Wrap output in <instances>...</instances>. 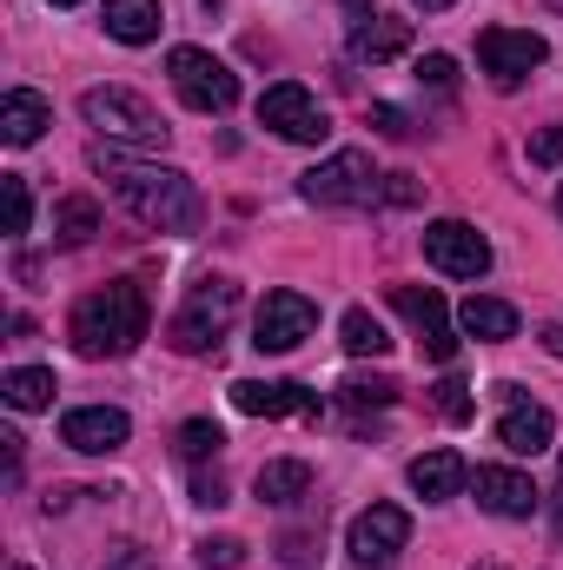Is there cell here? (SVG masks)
I'll list each match as a JSON object with an SVG mask.
<instances>
[{
  "instance_id": "cell-1",
  "label": "cell",
  "mask_w": 563,
  "mask_h": 570,
  "mask_svg": "<svg viewBox=\"0 0 563 570\" xmlns=\"http://www.w3.org/2000/svg\"><path fill=\"white\" fill-rule=\"evenodd\" d=\"M93 173L120 193V206L140 219L146 233H192L206 219L199 186L179 166H152V159H134L120 146H93Z\"/></svg>"
},
{
  "instance_id": "cell-2",
  "label": "cell",
  "mask_w": 563,
  "mask_h": 570,
  "mask_svg": "<svg viewBox=\"0 0 563 570\" xmlns=\"http://www.w3.org/2000/svg\"><path fill=\"white\" fill-rule=\"evenodd\" d=\"M67 338L80 358H127L146 338V292L134 279H113L100 292H87L67 318Z\"/></svg>"
},
{
  "instance_id": "cell-3",
  "label": "cell",
  "mask_w": 563,
  "mask_h": 570,
  "mask_svg": "<svg viewBox=\"0 0 563 570\" xmlns=\"http://www.w3.org/2000/svg\"><path fill=\"white\" fill-rule=\"evenodd\" d=\"M233 318H239V285L219 279V273H206V279L186 292V305L172 312L166 345H172V352H186V358L219 352V338H226V325H233Z\"/></svg>"
},
{
  "instance_id": "cell-4",
  "label": "cell",
  "mask_w": 563,
  "mask_h": 570,
  "mask_svg": "<svg viewBox=\"0 0 563 570\" xmlns=\"http://www.w3.org/2000/svg\"><path fill=\"white\" fill-rule=\"evenodd\" d=\"M80 120L93 127V134H107L113 146H166V120H159V107L140 100L134 87H87L80 94Z\"/></svg>"
},
{
  "instance_id": "cell-5",
  "label": "cell",
  "mask_w": 563,
  "mask_h": 570,
  "mask_svg": "<svg viewBox=\"0 0 563 570\" xmlns=\"http://www.w3.org/2000/svg\"><path fill=\"white\" fill-rule=\"evenodd\" d=\"M298 193H305L312 206H372V199H385V173H372V153L345 146V153L318 159V166L298 179Z\"/></svg>"
},
{
  "instance_id": "cell-6",
  "label": "cell",
  "mask_w": 563,
  "mask_h": 570,
  "mask_svg": "<svg viewBox=\"0 0 563 570\" xmlns=\"http://www.w3.org/2000/svg\"><path fill=\"white\" fill-rule=\"evenodd\" d=\"M166 73H172V87H179V100L192 114H226L239 100V73L226 60H213L206 47H172L166 53Z\"/></svg>"
},
{
  "instance_id": "cell-7",
  "label": "cell",
  "mask_w": 563,
  "mask_h": 570,
  "mask_svg": "<svg viewBox=\"0 0 563 570\" xmlns=\"http://www.w3.org/2000/svg\"><path fill=\"white\" fill-rule=\"evenodd\" d=\"M405 544H412V511H398V504H372V511H358L352 531H345L352 570H392Z\"/></svg>"
},
{
  "instance_id": "cell-8",
  "label": "cell",
  "mask_w": 563,
  "mask_h": 570,
  "mask_svg": "<svg viewBox=\"0 0 563 570\" xmlns=\"http://www.w3.org/2000/svg\"><path fill=\"white\" fill-rule=\"evenodd\" d=\"M259 127H273V134L292 140V146H318L332 134V114H325L298 80H279V87L259 94Z\"/></svg>"
},
{
  "instance_id": "cell-9",
  "label": "cell",
  "mask_w": 563,
  "mask_h": 570,
  "mask_svg": "<svg viewBox=\"0 0 563 570\" xmlns=\"http://www.w3.org/2000/svg\"><path fill=\"white\" fill-rule=\"evenodd\" d=\"M551 60V47H544V33H531V27H484L477 33V67L497 80V87H517L524 73H537Z\"/></svg>"
},
{
  "instance_id": "cell-10",
  "label": "cell",
  "mask_w": 563,
  "mask_h": 570,
  "mask_svg": "<svg viewBox=\"0 0 563 570\" xmlns=\"http://www.w3.org/2000/svg\"><path fill=\"white\" fill-rule=\"evenodd\" d=\"M424 259L451 279H484L491 273V239L471 219H431L424 226Z\"/></svg>"
},
{
  "instance_id": "cell-11",
  "label": "cell",
  "mask_w": 563,
  "mask_h": 570,
  "mask_svg": "<svg viewBox=\"0 0 563 570\" xmlns=\"http://www.w3.org/2000/svg\"><path fill=\"white\" fill-rule=\"evenodd\" d=\"M312 325H318V305H312L305 292L279 285V292H266V298H259L253 345H259V352H292V345H305V338H312Z\"/></svg>"
},
{
  "instance_id": "cell-12",
  "label": "cell",
  "mask_w": 563,
  "mask_h": 570,
  "mask_svg": "<svg viewBox=\"0 0 563 570\" xmlns=\"http://www.w3.org/2000/svg\"><path fill=\"white\" fill-rule=\"evenodd\" d=\"M127 438H134V419L120 405H80V412L60 419V444L80 451V458H113Z\"/></svg>"
},
{
  "instance_id": "cell-13",
  "label": "cell",
  "mask_w": 563,
  "mask_h": 570,
  "mask_svg": "<svg viewBox=\"0 0 563 570\" xmlns=\"http://www.w3.org/2000/svg\"><path fill=\"white\" fill-rule=\"evenodd\" d=\"M392 305L418 325V345L437 358V365H451L457 358V332H451V305L431 292V285H392Z\"/></svg>"
},
{
  "instance_id": "cell-14",
  "label": "cell",
  "mask_w": 563,
  "mask_h": 570,
  "mask_svg": "<svg viewBox=\"0 0 563 570\" xmlns=\"http://www.w3.org/2000/svg\"><path fill=\"white\" fill-rule=\"evenodd\" d=\"M471 491H477V504H484L491 518H531V511L544 504V491H537L524 471H511V464H477Z\"/></svg>"
},
{
  "instance_id": "cell-15",
  "label": "cell",
  "mask_w": 563,
  "mask_h": 570,
  "mask_svg": "<svg viewBox=\"0 0 563 570\" xmlns=\"http://www.w3.org/2000/svg\"><path fill=\"white\" fill-rule=\"evenodd\" d=\"M233 405H239L246 419H292V412L318 419V392H305L298 379H273V385H259V379H239V385H233Z\"/></svg>"
},
{
  "instance_id": "cell-16",
  "label": "cell",
  "mask_w": 563,
  "mask_h": 570,
  "mask_svg": "<svg viewBox=\"0 0 563 570\" xmlns=\"http://www.w3.org/2000/svg\"><path fill=\"white\" fill-rule=\"evenodd\" d=\"M497 444H504L511 458H537V451L557 444V419H551L544 405H531V399H511L504 419H497Z\"/></svg>"
},
{
  "instance_id": "cell-17",
  "label": "cell",
  "mask_w": 563,
  "mask_h": 570,
  "mask_svg": "<svg viewBox=\"0 0 563 570\" xmlns=\"http://www.w3.org/2000/svg\"><path fill=\"white\" fill-rule=\"evenodd\" d=\"M457 332H464V338H477V345H504V338H517V305L471 292V298L457 305Z\"/></svg>"
},
{
  "instance_id": "cell-18",
  "label": "cell",
  "mask_w": 563,
  "mask_h": 570,
  "mask_svg": "<svg viewBox=\"0 0 563 570\" xmlns=\"http://www.w3.org/2000/svg\"><path fill=\"white\" fill-rule=\"evenodd\" d=\"M47 127H53V107H47L33 87H13V94L0 100V140L7 146H33Z\"/></svg>"
},
{
  "instance_id": "cell-19",
  "label": "cell",
  "mask_w": 563,
  "mask_h": 570,
  "mask_svg": "<svg viewBox=\"0 0 563 570\" xmlns=\"http://www.w3.org/2000/svg\"><path fill=\"white\" fill-rule=\"evenodd\" d=\"M464 484H471V471H464L457 451H424V458H412V491H418L424 504H444V498H457Z\"/></svg>"
},
{
  "instance_id": "cell-20",
  "label": "cell",
  "mask_w": 563,
  "mask_h": 570,
  "mask_svg": "<svg viewBox=\"0 0 563 570\" xmlns=\"http://www.w3.org/2000/svg\"><path fill=\"white\" fill-rule=\"evenodd\" d=\"M253 491H259V504H298L312 491V464L305 458H273V464H259Z\"/></svg>"
},
{
  "instance_id": "cell-21",
  "label": "cell",
  "mask_w": 563,
  "mask_h": 570,
  "mask_svg": "<svg viewBox=\"0 0 563 570\" xmlns=\"http://www.w3.org/2000/svg\"><path fill=\"white\" fill-rule=\"evenodd\" d=\"M53 392H60V379H53L47 365H13V372L0 379V399H7L13 412H47Z\"/></svg>"
},
{
  "instance_id": "cell-22",
  "label": "cell",
  "mask_w": 563,
  "mask_h": 570,
  "mask_svg": "<svg viewBox=\"0 0 563 570\" xmlns=\"http://www.w3.org/2000/svg\"><path fill=\"white\" fill-rule=\"evenodd\" d=\"M107 33H113L120 47L159 40V0H107Z\"/></svg>"
},
{
  "instance_id": "cell-23",
  "label": "cell",
  "mask_w": 563,
  "mask_h": 570,
  "mask_svg": "<svg viewBox=\"0 0 563 570\" xmlns=\"http://www.w3.org/2000/svg\"><path fill=\"white\" fill-rule=\"evenodd\" d=\"M358 60H398L405 47H412V20H385V13H372L365 27H358Z\"/></svg>"
},
{
  "instance_id": "cell-24",
  "label": "cell",
  "mask_w": 563,
  "mask_h": 570,
  "mask_svg": "<svg viewBox=\"0 0 563 570\" xmlns=\"http://www.w3.org/2000/svg\"><path fill=\"white\" fill-rule=\"evenodd\" d=\"M93 233H100V206H93L87 193H73V199L53 206V239H60V246H87Z\"/></svg>"
},
{
  "instance_id": "cell-25",
  "label": "cell",
  "mask_w": 563,
  "mask_h": 570,
  "mask_svg": "<svg viewBox=\"0 0 563 570\" xmlns=\"http://www.w3.org/2000/svg\"><path fill=\"white\" fill-rule=\"evenodd\" d=\"M338 332H345V352H352V358H385V352H392V332H385L365 305H352V312L338 318Z\"/></svg>"
},
{
  "instance_id": "cell-26",
  "label": "cell",
  "mask_w": 563,
  "mask_h": 570,
  "mask_svg": "<svg viewBox=\"0 0 563 570\" xmlns=\"http://www.w3.org/2000/svg\"><path fill=\"white\" fill-rule=\"evenodd\" d=\"M0 219H7V239H20L33 226V193L20 173H0Z\"/></svg>"
},
{
  "instance_id": "cell-27",
  "label": "cell",
  "mask_w": 563,
  "mask_h": 570,
  "mask_svg": "<svg viewBox=\"0 0 563 570\" xmlns=\"http://www.w3.org/2000/svg\"><path fill=\"white\" fill-rule=\"evenodd\" d=\"M219 444H226V431L213 425V419H186L179 425V458H192V464L199 458H219Z\"/></svg>"
},
{
  "instance_id": "cell-28",
  "label": "cell",
  "mask_w": 563,
  "mask_h": 570,
  "mask_svg": "<svg viewBox=\"0 0 563 570\" xmlns=\"http://www.w3.org/2000/svg\"><path fill=\"white\" fill-rule=\"evenodd\" d=\"M338 399H345V405H378V412H385V405L398 399V385H392V379H365V372H358V379H345V385H338Z\"/></svg>"
},
{
  "instance_id": "cell-29",
  "label": "cell",
  "mask_w": 563,
  "mask_h": 570,
  "mask_svg": "<svg viewBox=\"0 0 563 570\" xmlns=\"http://www.w3.org/2000/svg\"><path fill=\"white\" fill-rule=\"evenodd\" d=\"M437 412H444L451 425H471V412H477L471 385H464V379H437Z\"/></svg>"
},
{
  "instance_id": "cell-30",
  "label": "cell",
  "mask_w": 563,
  "mask_h": 570,
  "mask_svg": "<svg viewBox=\"0 0 563 570\" xmlns=\"http://www.w3.org/2000/svg\"><path fill=\"white\" fill-rule=\"evenodd\" d=\"M199 564L206 570H239L246 564V544H239V538H206V544H199Z\"/></svg>"
},
{
  "instance_id": "cell-31",
  "label": "cell",
  "mask_w": 563,
  "mask_h": 570,
  "mask_svg": "<svg viewBox=\"0 0 563 570\" xmlns=\"http://www.w3.org/2000/svg\"><path fill=\"white\" fill-rule=\"evenodd\" d=\"M312 544H318V531H285V538H279L285 570H312V564H318V551H312Z\"/></svg>"
},
{
  "instance_id": "cell-32",
  "label": "cell",
  "mask_w": 563,
  "mask_h": 570,
  "mask_svg": "<svg viewBox=\"0 0 563 570\" xmlns=\"http://www.w3.org/2000/svg\"><path fill=\"white\" fill-rule=\"evenodd\" d=\"M418 80H424V87H451V80H457V60H451V53H424Z\"/></svg>"
},
{
  "instance_id": "cell-33",
  "label": "cell",
  "mask_w": 563,
  "mask_h": 570,
  "mask_svg": "<svg viewBox=\"0 0 563 570\" xmlns=\"http://www.w3.org/2000/svg\"><path fill=\"white\" fill-rule=\"evenodd\" d=\"M192 504L219 511V504H226V478H219V471H199V478H192Z\"/></svg>"
},
{
  "instance_id": "cell-34",
  "label": "cell",
  "mask_w": 563,
  "mask_h": 570,
  "mask_svg": "<svg viewBox=\"0 0 563 570\" xmlns=\"http://www.w3.org/2000/svg\"><path fill=\"white\" fill-rule=\"evenodd\" d=\"M385 199H392V206H418L424 186L412 179V173H385Z\"/></svg>"
},
{
  "instance_id": "cell-35",
  "label": "cell",
  "mask_w": 563,
  "mask_h": 570,
  "mask_svg": "<svg viewBox=\"0 0 563 570\" xmlns=\"http://www.w3.org/2000/svg\"><path fill=\"white\" fill-rule=\"evenodd\" d=\"M531 159H537V166H563V127H544V134L531 140Z\"/></svg>"
},
{
  "instance_id": "cell-36",
  "label": "cell",
  "mask_w": 563,
  "mask_h": 570,
  "mask_svg": "<svg viewBox=\"0 0 563 570\" xmlns=\"http://www.w3.org/2000/svg\"><path fill=\"white\" fill-rule=\"evenodd\" d=\"M372 120H378V134H392V140H398V134H412V127H405V114H398V107H372Z\"/></svg>"
},
{
  "instance_id": "cell-37",
  "label": "cell",
  "mask_w": 563,
  "mask_h": 570,
  "mask_svg": "<svg viewBox=\"0 0 563 570\" xmlns=\"http://www.w3.org/2000/svg\"><path fill=\"white\" fill-rule=\"evenodd\" d=\"M107 570H152V551H140V544H127V551H120V558H113Z\"/></svg>"
},
{
  "instance_id": "cell-38",
  "label": "cell",
  "mask_w": 563,
  "mask_h": 570,
  "mask_svg": "<svg viewBox=\"0 0 563 570\" xmlns=\"http://www.w3.org/2000/svg\"><path fill=\"white\" fill-rule=\"evenodd\" d=\"M544 345H551V352L563 358V325H544Z\"/></svg>"
},
{
  "instance_id": "cell-39",
  "label": "cell",
  "mask_w": 563,
  "mask_h": 570,
  "mask_svg": "<svg viewBox=\"0 0 563 570\" xmlns=\"http://www.w3.org/2000/svg\"><path fill=\"white\" fill-rule=\"evenodd\" d=\"M412 7H424V13H444V7H457V0H412Z\"/></svg>"
},
{
  "instance_id": "cell-40",
  "label": "cell",
  "mask_w": 563,
  "mask_h": 570,
  "mask_svg": "<svg viewBox=\"0 0 563 570\" xmlns=\"http://www.w3.org/2000/svg\"><path fill=\"white\" fill-rule=\"evenodd\" d=\"M557 538H563V484H557Z\"/></svg>"
},
{
  "instance_id": "cell-41",
  "label": "cell",
  "mask_w": 563,
  "mask_h": 570,
  "mask_svg": "<svg viewBox=\"0 0 563 570\" xmlns=\"http://www.w3.org/2000/svg\"><path fill=\"white\" fill-rule=\"evenodd\" d=\"M352 7H358V13H365V0H352ZM365 20H372V13H365Z\"/></svg>"
},
{
  "instance_id": "cell-42",
  "label": "cell",
  "mask_w": 563,
  "mask_h": 570,
  "mask_svg": "<svg viewBox=\"0 0 563 570\" xmlns=\"http://www.w3.org/2000/svg\"><path fill=\"white\" fill-rule=\"evenodd\" d=\"M53 7H80V0H53Z\"/></svg>"
},
{
  "instance_id": "cell-43",
  "label": "cell",
  "mask_w": 563,
  "mask_h": 570,
  "mask_svg": "<svg viewBox=\"0 0 563 570\" xmlns=\"http://www.w3.org/2000/svg\"><path fill=\"white\" fill-rule=\"evenodd\" d=\"M544 7H557V13H563V0H544Z\"/></svg>"
},
{
  "instance_id": "cell-44",
  "label": "cell",
  "mask_w": 563,
  "mask_h": 570,
  "mask_svg": "<svg viewBox=\"0 0 563 570\" xmlns=\"http://www.w3.org/2000/svg\"><path fill=\"white\" fill-rule=\"evenodd\" d=\"M477 570H497V564H477Z\"/></svg>"
},
{
  "instance_id": "cell-45",
  "label": "cell",
  "mask_w": 563,
  "mask_h": 570,
  "mask_svg": "<svg viewBox=\"0 0 563 570\" xmlns=\"http://www.w3.org/2000/svg\"><path fill=\"white\" fill-rule=\"evenodd\" d=\"M7 570H27V564H7Z\"/></svg>"
},
{
  "instance_id": "cell-46",
  "label": "cell",
  "mask_w": 563,
  "mask_h": 570,
  "mask_svg": "<svg viewBox=\"0 0 563 570\" xmlns=\"http://www.w3.org/2000/svg\"><path fill=\"white\" fill-rule=\"evenodd\" d=\"M557 213H563V193H557Z\"/></svg>"
}]
</instances>
